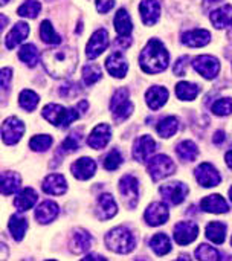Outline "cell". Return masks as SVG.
<instances>
[{"label":"cell","instance_id":"obj_1","mask_svg":"<svg viewBox=\"0 0 232 261\" xmlns=\"http://www.w3.org/2000/svg\"><path fill=\"white\" fill-rule=\"evenodd\" d=\"M78 64L76 49L70 46L47 49L43 54V66L46 72L54 78H66L70 76Z\"/></svg>","mask_w":232,"mask_h":261},{"label":"cell","instance_id":"obj_2","mask_svg":"<svg viewBox=\"0 0 232 261\" xmlns=\"http://www.w3.org/2000/svg\"><path fill=\"white\" fill-rule=\"evenodd\" d=\"M170 54L159 38H150L139 55V66L145 73H161L168 67Z\"/></svg>","mask_w":232,"mask_h":261},{"label":"cell","instance_id":"obj_3","mask_svg":"<svg viewBox=\"0 0 232 261\" xmlns=\"http://www.w3.org/2000/svg\"><path fill=\"white\" fill-rule=\"evenodd\" d=\"M104 242H106V246L112 252H116V254H128L136 246L135 236L125 226L113 228L110 232L106 234Z\"/></svg>","mask_w":232,"mask_h":261},{"label":"cell","instance_id":"obj_4","mask_svg":"<svg viewBox=\"0 0 232 261\" xmlns=\"http://www.w3.org/2000/svg\"><path fill=\"white\" fill-rule=\"evenodd\" d=\"M43 118L55 127H69L80 118V112L76 109H64L60 104H47L43 112Z\"/></svg>","mask_w":232,"mask_h":261},{"label":"cell","instance_id":"obj_5","mask_svg":"<svg viewBox=\"0 0 232 261\" xmlns=\"http://www.w3.org/2000/svg\"><path fill=\"white\" fill-rule=\"evenodd\" d=\"M112 116L116 122H124L133 113V102L130 101V92L127 87H121L113 93L110 101Z\"/></svg>","mask_w":232,"mask_h":261},{"label":"cell","instance_id":"obj_6","mask_svg":"<svg viewBox=\"0 0 232 261\" xmlns=\"http://www.w3.org/2000/svg\"><path fill=\"white\" fill-rule=\"evenodd\" d=\"M174 171H176V164L173 162V159H170L165 154H158V156L151 158L148 162V173L154 182H159V180L171 176Z\"/></svg>","mask_w":232,"mask_h":261},{"label":"cell","instance_id":"obj_7","mask_svg":"<svg viewBox=\"0 0 232 261\" xmlns=\"http://www.w3.org/2000/svg\"><path fill=\"white\" fill-rule=\"evenodd\" d=\"M119 193L130 210H135L139 202V182L135 176L125 174L119 180Z\"/></svg>","mask_w":232,"mask_h":261},{"label":"cell","instance_id":"obj_8","mask_svg":"<svg viewBox=\"0 0 232 261\" xmlns=\"http://www.w3.org/2000/svg\"><path fill=\"white\" fill-rule=\"evenodd\" d=\"M193 67L205 80H214L220 72V61L213 55H199L193 60Z\"/></svg>","mask_w":232,"mask_h":261},{"label":"cell","instance_id":"obj_9","mask_svg":"<svg viewBox=\"0 0 232 261\" xmlns=\"http://www.w3.org/2000/svg\"><path fill=\"white\" fill-rule=\"evenodd\" d=\"M24 133V124L18 118H6L2 125V139L6 145L17 144Z\"/></svg>","mask_w":232,"mask_h":261},{"label":"cell","instance_id":"obj_10","mask_svg":"<svg viewBox=\"0 0 232 261\" xmlns=\"http://www.w3.org/2000/svg\"><path fill=\"white\" fill-rule=\"evenodd\" d=\"M159 191H161L164 200H167L170 205H181L187 199L190 188L182 182H170V184H165L164 187H161Z\"/></svg>","mask_w":232,"mask_h":261},{"label":"cell","instance_id":"obj_11","mask_svg":"<svg viewBox=\"0 0 232 261\" xmlns=\"http://www.w3.org/2000/svg\"><path fill=\"white\" fill-rule=\"evenodd\" d=\"M109 46V32L106 29H98L92 34L86 46V55L89 60L98 58Z\"/></svg>","mask_w":232,"mask_h":261},{"label":"cell","instance_id":"obj_12","mask_svg":"<svg viewBox=\"0 0 232 261\" xmlns=\"http://www.w3.org/2000/svg\"><path fill=\"white\" fill-rule=\"evenodd\" d=\"M156 151V141L150 135L138 138L133 144V158L138 162H147Z\"/></svg>","mask_w":232,"mask_h":261},{"label":"cell","instance_id":"obj_13","mask_svg":"<svg viewBox=\"0 0 232 261\" xmlns=\"http://www.w3.org/2000/svg\"><path fill=\"white\" fill-rule=\"evenodd\" d=\"M194 176H196L197 182H199L203 188L217 187V185H220V180H222L219 171H217L211 164H208V162L200 164V165L196 168Z\"/></svg>","mask_w":232,"mask_h":261},{"label":"cell","instance_id":"obj_14","mask_svg":"<svg viewBox=\"0 0 232 261\" xmlns=\"http://www.w3.org/2000/svg\"><path fill=\"white\" fill-rule=\"evenodd\" d=\"M199 236V226L194 222H181L174 226V240L181 246L193 243Z\"/></svg>","mask_w":232,"mask_h":261},{"label":"cell","instance_id":"obj_15","mask_svg":"<svg viewBox=\"0 0 232 261\" xmlns=\"http://www.w3.org/2000/svg\"><path fill=\"white\" fill-rule=\"evenodd\" d=\"M168 217H170V213H168L167 205L159 203V202L151 203L145 210V214H144V220L150 226H161L168 222Z\"/></svg>","mask_w":232,"mask_h":261},{"label":"cell","instance_id":"obj_16","mask_svg":"<svg viewBox=\"0 0 232 261\" xmlns=\"http://www.w3.org/2000/svg\"><path fill=\"white\" fill-rule=\"evenodd\" d=\"M110 138H112V128H110V125L109 124H99L89 135L87 145L90 148L101 150V148H104L109 144Z\"/></svg>","mask_w":232,"mask_h":261},{"label":"cell","instance_id":"obj_17","mask_svg":"<svg viewBox=\"0 0 232 261\" xmlns=\"http://www.w3.org/2000/svg\"><path fill=\"white\" fill-rule=\"evenodd\" d=\"M139 12L142 23L145 26H153L161 17V3L159 0H142L139 5Z\"/></svg>","mask_w":232,"mask_h":261},{"label":"cell","instance_id":"obj_18","mask_svg":"<svg viewBox=\"0 0 232 261\" xmlns=\"http://www.w3.org/2000/svg\"><path fill=\"white\" fill-rule=\"evenodd\" d=\"M106 69L107 72L115 78H124L128 72V64L121 52H113L106 60Z\"/></svg>","mask_w":232,"mask_h":261},{"label":"cell","instance_id":"obj_19","mask_svg":"<svg viewBox=\"0 0 232 261\" xmlns=\"http://www.w3.org/2000/svg\"><path fill=\"white\" fill-rule=\"evenodd\" d=\"M72 174L78 180H87L90 179L96 171V162L90 158H81L72 164Z\"/></svg>","mask_w":232,"mask_h":261},{"label":"cell","instance_id":"obj_20","mask_svg":"<svg viewBox=\"0 0 232 261\" xmlns=\"http://www.w3.org/2000/svg\"><path fill=\"white\" fill-rule=\"evenodd\" d=\"M181 41L190 47H202L211 41V34L207 29H193V31L182 34Z\"/></svg>","mask_w":232,"mask_h":261},{"label":"cell","instance_id":"obj_21","mask_svg":"<svg viewBox=\"0 0 232 261\" xmlns=\"http://www.w3.org/2000/svg\"><path fill=\"white\" fill-rule=\"evenodd\" d=\"M28 34H29V24L26 21H17L14 24V28L5 37L6 49H14L17 44H20L23 40H26Z\"/></svg>","mask_w":232,"mask_h":261},{"label":"cell","instance_id":"obj_22","mask_svg":"<svg viewBox=\"0 0 232 261\" xmlns=\"http://www.w3.org/2000/svg\"><path fill=\"white\" fill-rule=\"evenodd\" d=\"M58 213H60V210H58V205L55 202L44 200V202H41L37 206V210H35V219H37L38 223L47 225V223L54 222L58 217Z\"/></svg>","mask_w":232,"mask_h":261},{"label":"cell","instance_id":"obj_23","mask_svg":"<svg viewBox=\"0 0 232 261\" xmlns=\"http://www.w3.org/2000/svg\"><path fill=\"white\" fill-rule=\"evenodd\" d=\"M41 188L46 194H52V196H63L67 191V184L64 176L61 174H49L43 184Z\"/></svg>","mask_w":232,"mask_h":261},{"label":"cell","instance_id":"obj_24","mask_svg":"<svg viewBox=\"0 0 232 261\" xmlns=\"http://www.w3.org/2000/svg\"><path fill=\"white\" fill-rule=\"evenodd\" d=\"M118 213V205L113 199V196L110 194H101L98 199V205H96V214L101 220H109L112 217H115Z\"/></svg>","mask_w":232,"mask_h":261},{"label":"cell","instance_id":"obj_25","mask_svg":"<svg viewBox=\"0 0 232 261\" xmlns=\"http://www.w3.org/2000/svg\"><path fill=\"white\" fill-rule=\"evenodd\" d=\"M200 208L207 213H211V214H225L229 211L228 202L220 194H213V196L205 197L200 202Z\"/></svg>","mask_w":232,"mask_h":261},{"label":"cell","instance_id":"obj_26","mask_svg":"<svg viewBox=\"0 0 232 261\" xmlns=\"http://www.w3.org/2000/svg\"><path fill=\"white\" fill-rule=\"evenodd\" d=\"M145 101L151 110H158L168 101V90L162 86H153L147 90Z\"/></svg>","mask_w":232,"mask_h":261},{"label":"cell","instance_id":"obj_27","mask_svg":"<svg viewBox=\"0 0 232 261\" xmlns=\"http://www.w3.org/2000/svg\"><path fill=\"white\" fill-rule=\"evenodd\" d=\"M21 185V177L15 171H3L2 180H0V190L3 196H11L18 193V188Z\"/></svg>","mask_w":232,"mask_h":261},{"label":"cell","instance_id":"obj_28","mask_svg":"<svg viewBox=\"0 0 232 261\" xmlns=\"http://www.w3.org/2000/svg\"><path fill=\"white\" fill-rule=\"evenodd\" d=\"M216 29H226L232 26V5H223L214 9L210 15Z\"/></svg>","mask_w":232,"mask_h":261},{"label":"cell","instance_id":"obj_29","mask_svg":"<svg viewBox=\"0 0 232 261\" xmlns=\"http://www.w3.org/2000/svg\"><path fill=\"white\" fill-rule=\"evenodd\" d=\"M113 23H115V31L118 32L119 37H130L132 29H133V23H132L130 14L127 9H124V8L118 9L115 14Z\"/></svg>","mask_w":232,"mask_h":261},{"label":"cell","instance_id":"obj_30","mask_svg":"<svg viewBox=\"0 0 232 261\" xmlns=\"http://www.w3.org/2000/svg\"><path fill=\"white\" fill-rule=\"evenodd\" d=\"M92 245V236L84 229H73L72 240H70V249L75 254L86 252Z\"/></svg>","mask_w":232,"mask_h":261},{"label":"cell","instance_id":"obj_31","mask_svg":"<svg viewBox=\"0 0 232 261\" xmlns=\"http://www.w3.org/2000/svg\"><path fill=\"white\" fill-rule=\"evenodd\" d=\"M37 199H38V196H37L34 188H24V190H21V193L17 194V197L14 200V205H15V208L18 211L24 213V211L31 210L35 205Z\"/></svg>","mask_w":232,"mask_h":261},{"label":"cell","instance_id":"obj_32","mask_svg":"<svg viewBox=\"0 0 232 261\" xmlns=\"http://www.w3.org/2000/svg\"><path fill=\"white\" fill-rule=\"evenodd\" d=\"M8 229L12 236V239L15 242H21L26 231H28V220L18 214H14L9 217V222H8Z\"/></svg>","mask_w":232,"mask_h":261},{"label":"cell","instance_id":"obj_33","mask_svg":"<svg viewBox=\"0 0 232 261\" xmlns=\"http://www.w3.org/2000/svg\"><path fill=\"white\" fill-rule=\"evenodd\" d=\"M150 246L158 257H164L171 251V242H170L168 236L164 232L153 236V239L150 240Z\"/></svg>","mask_w":232,"mask_h":261},{"label":"cell","instance_id":"obj_34","mask_svg":"<svg viewBox=\"0 0 232 261\" xmlns=\"http://www.w3.org/2000/svg\"><path fill=\"white\" fill-rule=\"evenodd\" d=\"M176 154L187 162H193L197 159L199 156V148L193 141H182L181 144H177L176 147Z\"/></svg>","mask_w":232,"mask_h":261},{"label":"cell","instance_id":"obj_35","mask_svg":"<svg viewBox=\"0 0 232 261\" xmlns=\"http://www.w3.org/2000/svg\"><path fill=\"white\" fill-rule=\"evenodd\" d=\"M18 58L28 66V67H35L38 64V60H40V54H38V49L35 47V44H24L20 47L18 50Z\"/></svg>","mask_w":232,"mask_h":261},{"label":"cell","instance_id":"obj_36","mask_svg":"<svg viewBox=\"0 0 232 261\" xmlns=\"http://www.w3.org/2000/svg\"><path fill=\"white\" fill-rule=\"evenodd\" d=\"M199 92H200V87L196 83L182 81V83H179L176 86V95L182 101H193V99H196Z\"/></svg>","mask_w":232,"mask_h":261},{"label":"cell","instance_id":"obj_37","mask_svg":"<svg viewBox=\"0 0 232 261\" xmlns=\"http://www.w3.org/2000/svg\"><path fill=\"white\" fill-rule=\"evenodd\" d=\"M207 237L216 245H222L226 239V225L222 222H211L207 226Z\"/></svg>","mask_w":232,"mask_h":261},{"label":"cell","instance_id":"obj_38","mask_svg":"<svg viewBox=\"0 0 232 261\" xmlns=\"http://www.w3.org/2000/svg\"><path fill=\"white\" fill-rule=\"evenodd\" d=\"M177 130H179V121L174 116L164 118L156 127V132L161 138H171Z\"/></svg>","mask_w":232,"mask_h":261},{"label":"cell","instance_id":"obj_39","mask_svg":"<svg viewBox=\"0 0 232 261\" xmlns=\"http://www.w3.org/2000/svg\"><path fill=\"white\" fill-rule=\"evenodd\" d=\"M40 37L46 44H60L61 43V37L55 32L52 23L49 20H43L40 24Z\"/></svg>","mask_w":232,"mask_h":261},{"label":"cell","instance_id":"obj_40","mask_svg":"<svg viewBox=\"0 0 232 261\" xmlns=\"http://www.w3.org/2000/svg\"><path fill=\"white\" fill-rule=\"evenodd\" d=\"M38 101H40V96L34 90H29V89H24L20 93V98H18L20 107L23 110H26V112H32L38 106Z\"/></svg>","mask_w":232,"mask_h":261},{"label":"cell","instance_id":"obj_41","mask_svg":"<svg viewBox=\"0 0 232 261\" xmlns=\"http://www.w3.org/2000/svg\"><path fill=\"white\" fill-rule=\"evenodd\" d=\"M40 11H41V3L38 0H26L17 9V14L24 17V18H37Z\"/></svg>","mask_w":232,"mask_h":261},{"label":"cell","instance_id":"obj_42","mask_svg":"<svg viewBox=\"0 0 232 261\" xmlns=\"http://www.w3.org/2000/svg\"><path fill=\"white\" fill-rule=\"evenodd\" d=\"M102 78V72L96 64H86L83 67V81L86 86H93Z\"/></svg>","mask_w":232,"mask_h":261},{"label":"cell","instance_id":"obj_43","mask_svg":"<svg viewBox=\"0 0 232 261\" xmlns=\"http://www.w3.org/2000/svg\"><path fill=\"white\" fill-rule=\"evenodd\" d=\"M194 255H196V258H197V260H202V261L222 260L220 252H219V251H216V249H214L213 246H210V245H202V246H199V248L196 249Z\"/></svg>","mask_w":232,"mask_h":261},{"label":"cell","instance_id":"obj_44","mask_svg":"<svg viewBox=\"0 0 232 261\" xmlns=\"http://www.w3.org/2000/svg\"><path fill=\"white\" fill-rule=\"evenodd\" d=\"M50 145H52V138L49 135H37L29 141L31 150L38 151V153L47 151L50 148Z\"/></svg>","mask_w":232,"mask_h":261},{"label":"cell","instance_id":"obj_45","mask_svg":"<svg viewBox=\"0 0 232 261\" xmlns=\"http://www.w3.org/2000/svg\"><path fill=\"white\" fill-rule=\"evenodd\" d=\"M122 154L119 153V150H112L104 159H102V165L107 171H113L116 168H119V165L122 164Z\"/></svg>","mask_w":232,"mask_h":261},{"label":"cell","instance_id":"obj_46","mask_svg":"<svg viewBox=\"0 0 232 261\" xmlns=\"http://www.w3.org/2000/svg\"><path fill=\"white\" fill-rule=\"evenodd\" d=\"M211 112L217 116H226V115H231L232 113V98H220L217 99L213 107H211Z\"/></svg>","mask_w":232,"mask_h":261},{"label":"cell","instance_id":"obj_47","mask_svg":"<svg viewBox=\"0 0 232 261\" xmlns=\"http://www.w3.org/2000/svg\"><path fill=\"white\" fill-rule=\"evenodd\" d=\"M80 144H81V135H78L76 132L70 133L61 144V151L63 153H73L80 148Z\"/></svg>","mask_w":232,"mask_h":261},{"label":"cell","instance_id":"obj_48","mask_svg":"<svg viewBox=\"0 0 232 261\" xmlns=\"http://www.w3.org/2000/svg\"><path fill=\"white\" fill-rule=\"evenodd\" d=\"M80 93H81V89L76 83H67L60 87V96L64 99H73Z\"/></svg>","mask_w":232,"mask_h":261},{"label":"cell","instance_id":"obj_49","mask_svg":"<svg viewBox=\"0 0 232 261\" xmlns=\"http://www.w3.org/2000/svg\"><path fill=\"white\" fill-rule=\"evenodd\" d=\"M11 78H12V69L11 67H3L2 69V93L9 90L11 86Z\"/></svg>","mask_w":232,"mask_h":261},{"label":"cell","instance_id":"obj_50","mask_svg":"<svg viewBox=\"0 0 232 261\" xmlns=\"http://www.w3.org/2000/svg\"><path fill=\"white\" fill-rule=\"evenodd\" d=\"M188 61H190V57H188V55L181 57V58L176 61V64H174V73L179 75V76L185 75V66L188 64Z\"/></svg>","mask_w":232,"mask_h":261},{"label":"cell","instance_id":"obj_51","mask_svg":"<svg viewBox=\"0 0 232 261\" xmlns=\"http://www.w3.org/2000/svg\"><path fill=\"white\" fill-rule=\"evenodd\" d=\"M95 3H96V9H98L101 14L109 12V11L113 9V6H115V0H95Z\"/></svg>","mask_w":232,"mask_h":261},{"label":"cell","instance_id":"obj_52","mask_svg":"<svg viewBox=\"0 0 232 261\" xmlns=\"http://www.w3.org/2000/svg\"><path fill=\"white\" fill-rule=\"evenodd\" d=\"M132 44V38L130 37H118V40L115 41V47L116 49H127Z\"/></svg>","mask_w":232,"mask_h":261},{"label":"cell","instance_id":"obj_53","mask_svg":"<svg viewBox=\"0 0 232 261\" xmlns=\"http://www.w3.org/2000/svg\"><path fill=\"white\" fill-rule=\"evenodd\" d=\"M223 139H225V133H223V132H217V133L214 135V138H213V142H214L216 145H220V144L223 142Z\"/></svg>","mask_w":232,"mask_h":261},{"label":"cell","instance_id":"obj_54","mask_svg":"<svg viewBox=\"0 0 232 261\" xmlns=\"http://www.w3.org/2000/svg\"><path fill=\"white\" fill-rule=\"evenodd\" d=\"M220 0H203L202 2V8H203V11H210V8H211V5H216V3H219Z\"/></svg>","mask_w":232,"mask_h":261},{"label":"cell","instance_id":"obj_55","mask_svg":"<svg viewBox=\"0 0 232 261\" xmlns=\"http://www.w3.org/2000/svg\"><path fill=\"white\" fill-rule=\"evenodd\" d=\"M87 260H106L104 257H101V255H96V254H89L87 257H84L83 258V261H87Z\"/></svg>","mask_w":232,"mask_h":261},{"label":"cell","instance_id":"obj_56","mask_svg":"<svg viewBox=\"0 0 232 261\" xmlns=\"http://www.w3.org/2000/svg\"><path fill=\"white\" fill-rule=\"evenodd\" d=\"M225 161H226V165L229 167V170H232V150L226 153V156H225Z\"/></svg>","mask_w":232,"mask_h":261},{"label":"cell","instance_id":"obj_57","mask_svg":"<svg viewBox=\"0 0 232 261\" xmlns=\"http://www.w3.org/2000/svg\"><path fill=\"white\" fill-rule=\"evenodd\" d=\"M5 20H8V18H5V15H2V31H3V28H5Z\"/></svg>","mask_w":232,"mask_h":261},{"label":"cell","instance_id":"obj_58","mask_svg":"<svg viewBox=\"0 0 232 261\" xmlns=\"http://www.w3.org/2000/svg\"><path fill=\"white\" fill-rule=\"evenodd\" d=\"M11 0H2V5H6V3H9Z\"/></svg>","mask_w":232,"mask_h":261},{"label":"cell","instance_id":"obj_59","mask_svg":"<svg viewBox=\"0 0 232 261\" xmlns=\"http://www.w3.org/2000/svg\"><path fill=\"white\" fill-rule=\"evenodd\" d=\"M229 199L232 200V187H231V190H229Z\"/></svg>","mask_w":232,"mask_h":261},{"label":"cell","instance_id":"obj_60","mask_svg":"<svg viewBox=\"0 0 232 261\" xmlns=\"http://www.w3.org/2000/svg\"><path fill=\"white\" fill-rule=\"evenodd\" d=\"M231 243H232V240H231Z\"/></svg>","mask_w":232,"mask_h":261},{"label":"cell","instance_id":"obj_61","mask_svg":"<svg viewBox=\"0 0 232 261\" xmlns=\"http://www.w3.org/2000/svg\"><path fill=\"white\" fill-rule=\"evenodd\" d=\"M49 2H50V0H49Z\"/></svg>","mask_w":232,"mask_h":261}]
</instances>
